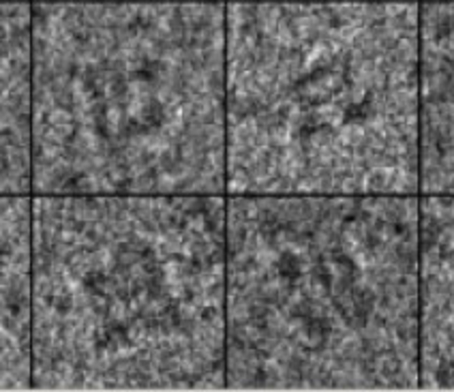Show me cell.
<instances>
[{"mask_svg": "<svg viewBox=\"0 0 454 392\" xmlns=\"http://www.w3.org/2000/svg\"><path fill=\"white\" fill-rule=\"evenodd\" d=\"M33 195H227V0H33Z\"/></svg>", "mask_w": 454, "mask_h": 392, "instance_id": "6da1fadb", "label": "cell"}, {"mask_svg": "<svg viewBox=\"0 0 454 392\" xmlns=\"http://www.w3.org/2000/svg\"><path fill=\"white\" fill-rule=\"evenodd\" d=\"M227 195H420V0H227Z\"/></svg>", "mask_w": 454, "mask_h": 392, "instance_id": "7a4b0ae2", "label": "cell"}, {"mask_svg": "<svg viewBox=\"0 0 454 392\" xmlns=\"http://www.w3.org/2000/svg\"><path fill=\"white\" fill-rule=\"evenodd\" d=\"M227 390H420V195H227Z\"/></svg>", "mask_w": 454, "mask_h": 392, "instance_id": "3957f363", "label": "cell"}, {"mask_svg": "<svg viewBox=\"0 0 454 392\" xmlns=\"http://www.w3.org/2000/svg\"><path fill=\"white\" fill-rule=\"evenodd\" d=\"M33 390H227V195H33Z\"/></svg>", "mask_w": 454, "mask_h": 392, "instance_id": "277c9868", "label": "cell"}, {"mask_svg": "<svg viewBox=\"0 0 454 392\" xmlns=\"http://www.w3.org/2000/svg\"><path fill=\"white\" fill-rule=\"evenodd\" d=\"M33 195L0 193V390H33Z\"/></svg>", "mask_w": 454, "mask_h": 392, "instance_id": "5b68a950", "label": "cell"}, {"mask_svg": "<svg viewBox=\"0 0 454 392\" xmlns=\"http://www.w3.org/2000/svg\"><path fill=\"white\" fill-rule=\"evenodd\" d=\"M420 195H454V0H420Z\"/></svg>", "mask_w": 454, "mask_h": 392, "instance_id": "8992f818", "label": "cell"}, {"mask_svg": "<svg viewBox=\"0 0 454 392\" xmlns=\"http://www.w3.org/2000/svg\"><path fill=\"white\" fill-rule=\"evenodd\" d=\"M420 390H454V195H420Z\"/></svg>", "mask_w": 454, "mask_h": 392, "instance_id": "52a82bcc", "label": "cell"}, {"mask_svg": "<svg viewBox=\"0 0 454 392\" xmlns=\"http://www.w3.org/2000/svg\"><path fill=\"white\" fill-rule=\"evenodd\" d=\"M0 30V193L33 195V0H3Z\"/></svg>", "mask_w": 454, "mask_h": 392, "instance_id": "ba28073f", "label": "cell"}]
</instances>
